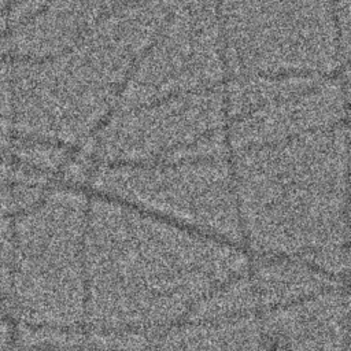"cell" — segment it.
Listing matches in <instances>:
<instances>
[{"instance_id": "6da1fadb", "label": "cell", "mask_w": 351, "mask_h": 351, "mask_svg": "<svg viewBox=\"0 0 351 351\" xmlns=\"http://www.w3.org/2000/svg\"><path fill=\"white\" fill-rule=\"evenodd\" d=\"M245 248L114 197H89L85 329L162 333L250 269Z\"/></svg>"}, {"instance_id": "7a4b0ae2", "label": "cell", "mask_w": 351, "mask_h": 351, "mask_svg": "<svg viewBox=\"0 0 351 351\" xmlns=\"http://www.w3.org/2000/svg\"><path fill=\"white\" fill-rule=\"evenodd\" d=\"M348 123L230 152L244 248L347 281Z\"/></svg>"}, {"instance_id": "3957f363", "label": "cell", "mask_w": 351, "mask_h": 351, "mask_svg": "<svg viewBox=\"0 0 351 351\" xmlns=\"http://www.w3.org/2000/svg\"><path fill=\"white\" fill-rule=\"evenodd\" d=\"M88 203L81 189L55 188L12 218L14 251L0 267V295L18 324L84 326Z\"/></svg>"}, {"instance_id": "277c9868", "label": "cell", "mask_w": 351, "mask_h": 351, "mask_svg": "<svg viewBox=\"0 0 351 351\" xmlns=\"http://www.w3.org/2000/svg\"><path fill=\"white\" fill-rule=\"evenodd\" d=\"M86 176L95 193L244 247L230 156L147 165L93 163Z\"/></svg>"}, {"instance_id": "5b68a950", "label": "cell", "mask_w": 351, "mask_h": 351, "mask_svg": "<svg viewBox=\"0 0 351 351\" xmlns=\"http://www.w3.org/2000/svg\"><path fill=\"white\" fill-rule=\"evenodd\" d=\"M347 285L258 310L262 351H350Z\"/></svg>"}, {"instance_id": "8992f818", "label": "cell", "mask_w": 351, "mask_h": 351, "mask_svg": "<svg viewBox=\"0 0 351 351\" xmlns=\"http://www.w3.org/2000/svg\"><path fill=\"white\" fill-rule=\"evenodd\" d=\"M250 261L248 274L255 291L258 310L289 304L322 291L347 285L300 259L255 256Z\"/></svg>"}, {"instance_id": "52a82bcc", "label": "cell", "mask_w": 351, "mask_h": 351, "mask_svg": "<svg viewBox=\"0 0 351 351\" xmlns=\"http://www.w3.org/2000/svg\"><path fill=\"white\" fill-rule=\"evenodd\" d=\"M149 351H262L258 311L214 321H180Z\"/></svg>"}, {"instance_id": "ba28073f", "label": "cell", "mask_w": 351, "mask_h": 351, "mask_svg": "<svg viewBox=\"0 0 351 351\" xmlns=\"http://www.w3.org/2000/svg\"><path fill=\"white\" fill-rule=\"evenodd\" d=\"M254 311H258V302L247 271L207 293L182 321H214Z\"/></svg>"}, {"instance_id": "9c48e42d", "label": "cell", "mask_w": 351, "mask_h": 351, "mask_svg": "<svg viewBox=\"0 0 351 351\" xmlns=\"http://www.w3.org/2000/svg\"><path fill=\"white\" fill-rule=\"evenodd\" d=\"M45 192V185H0V219L14 218L29 210Z\"/></svg>"}, {"instance_id": "30bf717a", "label": "cell", "mask_w": 351, "mask_h": 351, "mask_svg": "<svg viewBox=\"0 0 351 351\" xmlns=\"http://www.w3.org/2000/svg\"><path fill=\"white\" fill-rule=\"evenodd\" d=\"M12 63L0 59V132L5 133L12 123Z\"/></svg>"}, {"instance_id": "8fae6325", "label": "cell", "mask_w": 351, "mask_h": 351, "mask_svg": "<svg viewBox=\"0 0 351 351\" xmlns=\"http://www.w3.org/2000/svg\"><path fill=\"white\" fill-rule=\"evenodd\" d=\"M15 329L5 321L4 317L0 318V351H7L11 341L14 340Z\"/></svg>"}, {"instance_id": "7c38bea8", "label": "cell", "mask_w": 351, "mask_h": 351, "mask_svg": "<svg viewBox=\"0 0 351 351\" xmlns=\"http://www.w3.org/2000/svg\"><path fill=\"white\" fill-rule=\"evenodd\" d=\"M25 351H92L89 346L82 347H70V348H30Z\"/></svg>"}, {"instance_id": "4fadbf2b", "label": "cell", "mask_w": 351, "mask_h": 351, "mask_svg": "<svg viewBox=\"0 0 351 351\" xmlns=\"http://www.w3.org/2000/svg\"><path fill=\"white\" fill-rule=\"evenodd\" d=\"M5 314V310H4V306H3V300H1V295H0V318Z\"/></svg>"}]
</instances>
